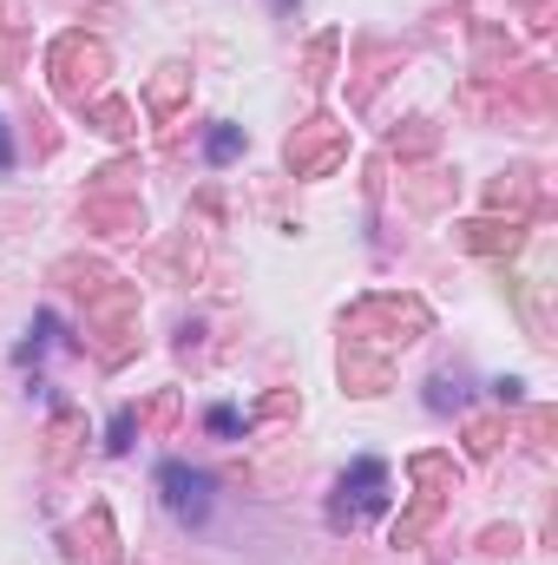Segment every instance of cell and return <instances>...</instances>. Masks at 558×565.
Returning a JSON list of instances; mask_svg holds the SVG:
<instances>
[{
    "label": "cell",
    "instance_id": "cell-1",
    "mask_svg": "<svg viewBox=\"0 0 558 565\" xmlns=\"http://www.w3.org/2000/svg\"><path fill=\"white\" fill-rule=\"evenodd\" d=\"M388 513V467L382 460H355L342 473V500H335V526H355V520H375Z\"/></svg>",
    "mask_w": 558,
    "mask_h": 565
},
{
    "label": "cell",
    "instance_id": "cell-2",
    "mask_svg": "<svg viewBox=\"0 0 558 565\" xmlns=\"http://www.w3.org/2000/svg\"><path fill=\"white\" fill-rule=\"evenodd\" d=\"M158 487H164V507H171L184 526L211 520V473H197V467H184V460H164V467H158Z\"/></svg>",
    "mask_w": 558,
    "mask_h": 565
},
{
    "label": "cell",
    "instance_id": "cell-3",
    "mask_svg": "<svg viewBox=\"0 0 558 565\" xmlns=\"http://www.w3.org/2000/svg\"><path fill=\"white\" fill-rule=\"evenodd\" d=\"M237 151H244V132H237V126H224V132H211V145H204V158H211V164H230Z\"/></svg>",
    "mask_w": 558,
    "mask_h": 565
},
{
    "label": "cell",
    "instance_id": "cell-4",
    "mask_svg": "<svg viewBox=\"0 0 558 565\" xmlns=\"http://www.w3.org/2000/svg\"><path fill=\"white\" fill-rule=\"evenodd\" d=\"M211 427H217V434H237L244 415H237V408H211Z\"/></svg>",
    "mask_w": 558,
    "mask_h": 565
},
{
    "label": "cell",
    "instance_id": "cell-5",
    "mask_svg": "<svg viewBox=\"0 0 558 565\" xmlns=\"http://www.w3.org/2000/svg\"><path fill=\"white\" fill-rule=\"evenodd\" d=\"M13 164V139H7V126H0V171Z\"/></svg>",
    "mask_w": 558,
    "mask_h": 565
},
{
    "label": "cell",
    "instance_id": "cell-6",
    "mask_svg": "<svg viewBox=\"0 0 558 565\" xmlns=\"http://www.w3.org/2000/svg\"><path fill=\"white\" fill-rule=\"evenodd\" d=\"M270 7H296V0H270Z\"/></svg>",
    "mask_w": 558,
    "mask_h": 565
}]
</instances>
